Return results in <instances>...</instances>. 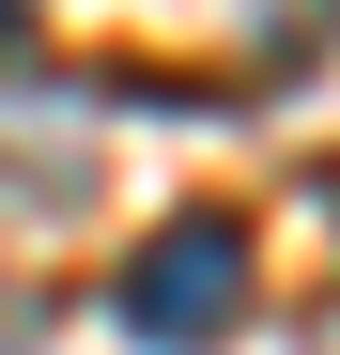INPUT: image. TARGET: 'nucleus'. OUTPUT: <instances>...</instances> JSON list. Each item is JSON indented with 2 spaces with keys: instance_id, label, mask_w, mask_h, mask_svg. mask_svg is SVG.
<instances>
[{
  "instance_id": "obj_1",
  "label": "nucleus",
  "mask_w": 340,
  "mask_h": 355,
  "mask_svg": "<svg viewBox=\"0 0 340 355\" xmlns=\"http://www.w3.org/2000/svg\"><path fill=\"white\" fill-rule=\"evenodd\" d=\"M248 293H263L248 216L186 201V216H155V232H139V263H124V340H155V355H216V340L248 324Z\"/></svg>"
},
{
  "instance_id": "obj_2",
  "label": "nucleus",
  "mask_w": 340,
  "mask_h": 355,
  "mask_svg": "<svg viewBox=\"0 0 340 355\" xmlns=\"http://www.w3.org/2000/svg\"><path fill=\"white\" fill-rule=\"evenodd\" d=\"M0 62H31V0H0Z\"/></svg>"
}]
</instances>
